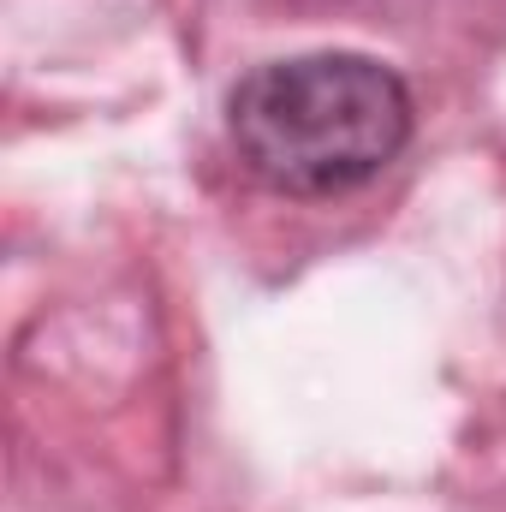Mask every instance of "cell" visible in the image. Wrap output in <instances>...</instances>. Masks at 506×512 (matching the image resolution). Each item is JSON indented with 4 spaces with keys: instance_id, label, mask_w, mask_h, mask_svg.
<instances>
[{
    "instance_id": "6da1fadb",
    "label": "cell",
    "mask_w": 506,
    "mask_h": 512,
    "mask_svg": "<svg viewBox=\"0 0 506 512\" xmlns=\"http://www.w3.org/2000/svg\"><path fill=\"white\" fill-rule=\"evenodd\" d=\"M411 120L405 78L352 48L268 60L227 96L239 161L280 197H340L370 185L411 143Z\"/></svg>"
}]
</instances>
